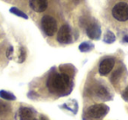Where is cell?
Returning a JSON list of instances; mask_svg holds the SVG:
<instances>
[{
    "label": "cell",
    "mask_w": 128,
    "mask_h": 120,
    "mask_svg": "<svg viewBox=\"0 0 128 120\" xmlns=\"http://www.w3.org/2000/svg\"><path fill=\"white\" fill-rule=\"evenodd\" d=\"M70 84V76L65 73H54L48 78L46 86L52 93H62Z\"/></svg>",
    "instance_id": "cell-1"
},
{
    "label": "cell",
    "mask_w": 128,
    "mask_h": 120,
    "mask_svg": "<svg viewBox=\"0 0 128 120\" xmlns=\"http://www.w3.org/2000/svg\"><path fill=\"white\" fill-rule=\"evenodd\" d=\"M115 39H116L115 35H114L112 32H110V31H109L104 36V41L106 43H112L114 40H115Z\"/></svg>",
    "instance_id": "cell-13"
},
{
    "label": "cell",
    "mask_w": 128,
    "mask_h": 120,
    "mask_svg": "<svg viewBox=\"0 0 128 120\" xmlns=\"http://www.w3.org/2000/svg\"><path fill=\"white\" fill-rule=\"evenodd\" d=\"M72 40L71 30L68 25H63L57 34V41L60 44H68Z\"/></svg>",
    "instance_id": "cell-5"
},
{
    "label": "cell",
    "mask_w": 128,
    "mask_h": 120,
    "mask_svg": "<svg viewBox=\"0 0 128 120\" xmlns=\"http://www.w3.org/2000/svg\"><path fill=\"white\" fill-rule=\"evenodd\" d=\"M26 59V51L23 48H20V62H23Z\"/></svg>",
    "instance_id": "cell-16"
},
{
    "label": "cell",
    "mask_w": 128,
    "mask_h": 120,
    "mask_svg": "<svg viewBox=\"0 0 128 120\" xmlns=\"http://www.w3.org/2000/svg\"><path fill=\"white\" fill-rule=\"evenodd\" d=\"M124 40L126 42H128V36H126V37L124 38Z\"/></svg>",
    "instance_id": "cell-20"
},
{
    "label": "cell",
    "mask_w": 128,
    "mask_h": 120,
    "mask_svg": "<svg viewBox=\"0 0 128 120\" xmlns=\"http://www.w3.org/2000/svg\"><path fill=\"white\" fill-rule=\"evenodd\" d=\"M93 48V45L90 42H84L79 46V49L81 52H88L90 51Z\"/></svg>",
    "instance_id": "cell-10"
},
{
    "label": "cell",
    "mask_w": 128,
    "mask_h": 120,
    "mask_svg": "<svg viewBox=\"0 0 128 120\" xmlns=\"http://www.w3.org/2000/svg\"><path fill=\"white\" fill-rule=\"evenodd\" d=\"M32 120H46V118H42V116H41V118H40V119H37V118H34V119H32Z\"/></svg>",
    "instance_id": "cell-19"
},
{
    "label": "cell",
    "mask_w": 128,
    "mask_h": 120,
    "mask_svg": "<svg viewBox=\"0 0 128 120\" xmlns=\"http://www.w3.org/2000/svg\"><path fill=\"white\" fill-rule=\"evenodd\" d=\"M10 12H11L12 13H13V14H15V15H17V16H18V17H21V18H26V20L27 18V15H26L25 13L23 12L20 11V10H18V8H14V7L11 8Z\"/></svg>",
    "instance_id": "cell-12"
},
{
    "label": "cell",
    "mask_w": 128,
    "mask_h": 120,
    "mask_svg": "<svg viewBox=\"0 0 128 120\" xmlns=\"http://www.w3.org/2000/svg\"><path fill=\"white\" fill-rule=\"evenodd\" d=\"M109 107L105 104H98L90 106L87 110V115L91 118H102L108 113Z\"/></svg>",
    "instance_id": "cell-4"
},
{
    "label": "cell",
    "mask_w": 128,
    "mask_h": 120,
    "mask_svg": "<svg viewBox=\"0 0 128 120\" xmlns=\"http://www.w3.org/2000/svg\"><path fill=\"white\" fill-rule=\"evenodd\" d=\"M18 116L20 120H32L34 112L27 107H21L18 110Z\"/></svg>",
    "instance_id": "cell-9"
},
{
    "label": "cell",
    "mask_w": 128,
    "mask_h": 120,
    "mask_svg": "<svg viewBox=\"0 0 128 120\" xmlns=\"http://www.w3.org/2000/svg\"><path fill=\"white\" fill-rule=\"evenodd\" d=\"M41 26L44 32L48 36H53L57 30V22L54 18L49 16V15H45L41 18Z\"/></svg>",
    "instance_id": "cell-3"
},
{
    "label": "cell",
    "mask_w": 128,
    "mask_h": 120,
    "mask_svg": "<svg viewBox=\"0 0 128 120\" xmlns=\"http://www.w3.org/2000/svg\"><path fill=\"white\" fill-rule=\"evenodd\" d=\"M0 96L4 99H6V100H15L16 97L14 96V95L10 92L4 91V90H1L0 91Z\"/></svg>",
    "instance_id": "cell-11"
},
{
    "label": "cell",
    "mask_w": 128,
    "mask_h": 120,
    "mask_svg": "<svg viewBox=\"0 0 128 120\" xmlns=\"http://www.w3.org/2000/svg\"><path fill=\"white\" fill-rule=\"evenodd\" d=\"M86 32H87V35L89 36V38L92 40H98L101 35V29L98 24L96 23L90 24L87 26Z\"/></svg>",
    "instance_id": "cell-8"
},
{
    "label": "cell",
    "mask_w": 128,
    "mask_h": 120,
    "mask_svg": "<svg viewBox=\"0 0 128 120\" xmlns=\"http://www.w3.org/2000/svg\"><path fill=\"white\" fill-rule=\"evenodd\" d=\"M12 52H13V48H12V46H10L9 49L7 50V53H6V55H7L8 58H11L12 54Z\"/></svg>",
    "instance_id": "cell-18"
},
{
    "label": "cell",
    "mask_w": 128,
    "mask_h": 120,
    "mask_svg": "<svg viewBox=\"0 0 128 120\" xmlns=\"http://www.w3.org/2000/svg\"><path fill=\"white\" fill-rule=\"evenodd\" d=\"M112 16L121 22L128 20V4L120 2L115 4L112 8Z\"/></svg>",
    "instance_id": "cell-2"
},
{
    "label": "cell",
    "mask_w": 128,
    "mask_h": 120,
    "mask_svg": "<svg viewBox=\"0 0 128 120\" xmlns=\"http://www.w3.org/2000/svg\"><path fill=\"white\" fill-rule=\"evenodd\" d=\"M8 109H9V107L7 106V104H4V102H0V115L6 113L8 111Z\"/></svg>",
    "instance_id": "cell-15"
},
{
    "label": "cell",
    "mask_w": 128,
    "mask_h": 120,
    "mask_svg": "<svg viewBox=\"0 0 128 120\" xmlns=\"http://www.w3.org/2000/svg\"><path fill=\"white\" fill-rule=\"evenodd\" d=\"M98 94L100 96H104V98H106V96H108L107 90H105L104 87H99V88H98Z\"/></svg>",
    "instance_id": "cell-14"
},
{
    "label": "cell",
    "mask_w": 128,
    "mask_h": 120,
    "mask_svg": "<svg viewBox=\"0 0 128 120\" xmlns=\"http://www.w3.org/2000/svg\"><path fill=\"white\" fill-rule=\"evenodd\" d=\"M30 7L36 12H43L48 6V0H29Z\"/></svg>",
    "instance_id": "cell-7"
},
{
    "label": "cell",
    "mask_w": 128,
    "mask_h": 120,
    "mask_svg": "<svg viewBox=\"0 0 128 120\" xmlns=\"http://www.w3.org/2000/svg\"><path fill=\"white\" fill-rule=\"evenodd\" d=\"M114 65H115V60L113 58L104 59L100 62L98 72L101 76H106L112 70Z\"/></svg>",
    "instance_id": "cell-6"
},
{
    "label": "cell",
    "mask_w": 128,
    "mask_h": 120,
    "mask_svg": "<svg viewBox=\"0 0 128 120\" xmlns=\"http://www.w3.org/2000/svg\"><path fill=\"white\" fill-rule=\"evenodd\" d=\"M122 97L124 98V100H126V102H128V86L126 88V90H124L122 94Z\"/></svg>",
    "instance_id": "cell-17"
}]
</instances>
